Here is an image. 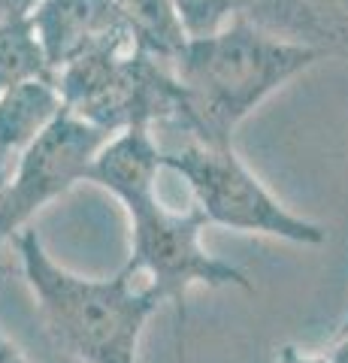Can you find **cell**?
Returning a JSON list of instances; mask_svg holds the SVG:
<instances>
[{"label":"cell","mask_w":348,"mask_h":363,"mask_svg":"<svg viewBox=\"0 0 348 363\" xmlns=\"http://www.w3.org/2000/svg\"><path fill=\"white\" fill-rule=\"evenodd\" d=\"M55 88L70 116L106 133L128 128H155L176 116V79L170 64L140 49H106L61 67Z\"/></svg>","instance_id":"obj_5"},{"label":"cell","mask_w":348,"mask_h":363,"mask_svg":"<svg viewBox=\"0 0 348 363\" xmlns=\"http://www.w3.org/2000/svg\"><path fill=\"white\" fill-rule=\"evenodd\" d=\"M28 18L52 73L91 52L137 49L116 0H37Z\"/></svg>","instance_id":"obj_7"},{"label":"cell","mask_w":348,"mask_h":363,"mask_svg":"<svg viewBox=\"0 0 348 363\" xmlns=\"http://www.w3.org/2000/svg\"><path fill=\"white\" fill-rule=\"evenodd\" d=\"M279 363H330L324 348H303V345H282Z\"/></svg>","instance_id":"obj_13"},{"label":"cell","mask_w":348,"mask_h":363,"mask_svg":"<svg viewBox=\"0 0 348 363\" xmlns=\"http://www.w3.org/2000/svg\"><path fill=\"white\" fill-rule=\"evenodd\" d=\"M161 167L176 173L194 194V209L206 224H221L240 233L273 236L291 245H324L327 227L282 206L266 185L242 164L233 145H203L185 140L176 149H161Z\"/></svg>","instance_id":"obj_4"},{"label":"cell","mask_w":348,"mask_h":363,"mask_svg":"<svg viewBox=\"0 0 348 363\" xmlns=\"http://www.w3.org/2000/svg\"><path fill=\"white\" fill-rule=\"evenodd\" d=\"M130 218V257L125 269L142 276L152 294L176 309V339L182 351L191 288H240L252 291L245 269L212 255L203 245L206 218L197 209L176 212L164 206L158 188H145L118 200Z\"/></svg>","instance_id":"obj_3"},{"label":"cell","mask_w":348,"mask_h":363,"mask_svg":"<svg viewBox=\"0 0 348 363\" xmlns=\"http://www.w3.org/2000/svg\"><path fill=\"white\" fill-rule=\"evenodd\" d=\"M109 136L112 133L61 109V116L21 152L13 167L6 206L0 215V245L13 240L18 230H25L43 206L85 182L91 161Z\"/></svg>","instance_id":"obj_6"},{"label":"cell","mask_w":348,"mask_h":363,"mask_svg":"<svg viewBox=\"0 0 348 363\" xmlns=\"http://www.w3.org/2000/svg\"><path fill=\"white\" fill-rule=\"evenodd\" d=\"M245 21L324 58H348V0H257Z\"/></svg>","instance_id":"obj_8"},{"label":"cell","mask_w":348,"mask_h":363,"mask_svg":"<svg viewBox=\"0 0 348 363\" xmlns=\"http://www.w3.org/2000/svg\"><path fill=\"white\" fill-rule=\"evenodd\" d=\"M257 0H173L176 18L188 40L212 37L230 21L245 18Z\"/></svg>","instance_id":"obj_12"},{"label":"cell","mask_w":348,"mask_h":363,"mask_svg":"<svg viewBox=\"0 0 348 363\" xmlns=\"http://www.w3.org/2000/svg\"><path fill=\"white\" fill-rule=\"evenodd\" d=\"M324 351H327L330 363H348V333L345 336H336Z\"/></svg>","instance_id":"obj_15"},{"label":"cell","mask_w":348,"mask_h":363,"mask_svg":"<svg viewBox=\"0 0 348 363\" xmlns=\"http://www.w3.org/2000/svg\"><path fill=\"white\" fill-rule=\"evenodd\" d=\"M55 79L28 16L0 25V97L25 82Z\"/></svg>","instance_id":"obj_11"},{"label":"cell","mask_w":348,"mask_h":363,"mask_svg":"<svg viewBox=\"0 0 348 363\" xmlns=\"http://www.w3.org/2000/svg\"><path fill=\"white\" fill-rule=\"evenodd\" d=\"M345 333H348V312H345V318H342V321H339V330H336V333H333V339H336V336H345Z\"/></svg>","instance_id":"obj_17"},{"label":"cell","mask_w":348,"mask_h":363,"mask_svg":"<svg viewBox=\"0 0 348 363\" xmlns=\"http://www.w3.org/2000/svg\"><path fill=\"white\" fill-rule=\"evenodd\" d=\"M33 6H37V0H0V25L21 16H30Z\"/></svg>","instance_id":"obj_14"},{"label":"cell","mask_w":348,"mask_h":363,"mask_svg":"<svg viewBox=\"0 0 348 363\" xmlns=\"http://www.w3.org/2000/svg\"><path fill=\"white\" fill-rule=\"evenodd\" d=\"M25 281L37 300L46 333L79 363H140V339L161 309L152 288L121 267L109 279L70 272L55 260L40 233L25 227L13 236Z\"/></svg>","instance_id":"obj_2"},{"label":"cell","mask_w":348,"mask_h":363,"mask_svg":"<svg viewBox=\"0 0 348 363\" xmlns=\"http://www.w3.org/2000/svg\"><path fill=\"white\" fill-rule=\"evenodd\" d=\"M318 61L324 55L309 45L288 43L237 18L212 37L188 40L170 61L179 91L173 124L185 140L218 149L233 145V130L249 112Z\"/></svg>","instance_id":"obj_1"},{"label":"cell","mask_w":348,"mask_h":363,"mask_svg":"<svg viewBox=\"0 0 348 363\" xmlns=\"http://www.w3.org/2000/svg\"><path fill=\"white\" fill-rule=\"evenodd\" d=\"M9 176H13V167L0 164V215H4V206H6V194H9Z\"/></svg>","instance_id":"obj_16"},{"label":"cell","mask_w":348,"mask_h":363,"mask_svg":"<svg viewBox=\"0 0 348 363\" xmlns=\"http://www.w3.org/2000/svg\"><path fill=\"white\" fill-rule=\"evenodd\" d=\"M61 94L55 79L25 82L0 97V164L16 167L21 152L61 116Z\"/></svg>","instance_id":"obj_9"},{"label":"cell","mask_w":348,"mask_h":363,"mask_svg":"<svg viewBox=\"0 0 348 363\" xmlns=\"http://www.w3.org/2000/svg\"><path fill=\"white\" fill-rule=\"evenodd\" d=\"M116 6L125 16L137 49L149 58L170 64L188 43L176 18L173 0H116Z\"/></svg>","instance_id":"obj_10"}]
</instances>
